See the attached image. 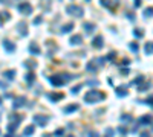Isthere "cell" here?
Here are the masks:
<instances>
[{
	"label": "cell",
	"mask_w": 153,
	"mask_h": 137,
	"mask_svg": "<svg viewBox=\"0 0 153 137\" xmlns=\"http://www.w3.org/2000/svg\"><path fill=\"white\" fill-rule=\"evenodd\" d=\"M72 78H74V75H69V73H60V75H52L49 78V82L54 87H60V85L65 84V82L70 81Z\"/></svg>",
	"instance_id": "1"
},
{
	"label": "cell",
	"mask_w": 153,
	"mask_h": 137,
	"mask_svg": "<svg viewBox=\"0 0 153 137\" xmlns=\"http://www.w3.org/2000/svg\"><path fill=\"white\" fill-rule=\"evenodd\" d=\"M106 98V95L103 93V91H98V90H91L87 91L86 96H84V100L87 104H95V102H100V100H103Z\"/></svg>",
	"instance_id": "2"
},
{
	"label": "cell",
	"mask_w": 153,
	"mask_h": 137,
	"mask_svg": "<svg viewBox=\"0 0 153 137\" xmlns=\"http://www.w3.org/2000/svg\"><path fill=\"white\" fill-rule=\"evenodd\" d=\"M66 12L69 15H75V17H83L84 11H83V8L81 6H78V5H69L66 8Z\"/></svg>",
	"instance_id": "3"
},
{
	"label": "cell",
	"mask_w": 153,
	"mask_h": 137,
	"mask_svg": "<svg viewBox=\"0 0 153 137\" xmlns=\"http://www.w3.org/2000/svg\"><path fill=\"white\" fill-rule=\"evenodd\" d=\"M19 11H20L22 14H25V15H31L32 11H34V8H32V5L28 3V2H22V3L19 5Z\"/></svg>",
	"instance_id": "4"
},
{
	"label": "cell",
	"mask_w": 153,
	"mask_h": 137,
	"mask_svg": "<svg viewBox=\"0 0 153 137\" xmlns=\"http://www.w3.org/2000/svg\"><path fill=\"white\" fill-rule=\"evenodd\" d=\"M34 122L38 123L40 126H46V123L49 122V117L44 116V114H35L34 116Z\"/></svg>",
	"instance_id": "5"
},
{
	"label": "cell",
	"mask_w": 153,
	"mask_h": 137,
	"mask_svg": "<svg viewBox=\"0 0 153 137\" xmlns=\"http://www.w3.org/2000/svg\"><path fill=\"white\" fill-rule=\"evenodd\" d=\"M100 2H101V5H103L104 8H109V9H115L116 6H118L120 0H100Z\"/></svg>",
	"instance_id": "6"
},
{
	"label": "cell",
	"mask_w": 153,
	"mask_h": 137,
	"mask_svg": "<svg viewBox=\"0 0 153 137\" xmlns=\"http://www.w3.org/2000/svg\"><path fill=\"white\" fill-rule=\"evenodd\" d=\"M138 125H142V126L152 125V114H144V116H141L139 121H138Z\"/></svg>",
	"instance_id": "7"
},
{
	"label": "cell",
	"mask_w": 153,
	"mask_h": 137,
	"mask_svg": "<svg viewBox=\"0 0 153 137\" xmlns=\"http://www.w3.org/2000/svg\"><path fill=\"white\" fill-rule=\"evenodd\" d=\"M17 31H19V34H20L22 37H26V35H28V24L23 23V22H20L19 24H17Z\"/></svg>",
	"instance_id": "8"
},
{
	"label": "cell",
	"mask_w": 153,
	"mask_h": 137,
	"mask_svg": "<svg viewBox=\"0 0 153 137\" xmlns=\"http://www.w3.org/2000/svg\"><path fill=\"white\" fill-rule=\"evenodd\" d=\"M48 98L52 100V102H58L60 99H65V93H61V91H57V93H49Z\"/></svg>",
	"instance_id": "9"
},
{
	"label": "cell",
	"mask_w": 153,
	"mask_h": 137,
	"mask_svg": "<svg viewBox=\"0 0 153 137\" xmlns=\"http://www.w3.org/2000/svg\"><path fill=\"white\" fill-rule=\"evenodd\" d=\"M25 104H26V98L20 96V98H17V99H14V102H12V108H14V110H17V108H20V107H23Z\"/></svg>",
	"instance_id": "10"
},
{
	"label": "cell",
	"mask_w": 153,
	"mask_h": 137,
	"mask_svg": "<svg viewBox=\"0 0 153 137\" xmlns=\"http://www.w3.org/2000/svg\"><path fill=\"white\" fill-rule=\"evenodd\" d=\"M92 46H94V47H96V49H101L103 46H104V40H103V37H101V35L95 37L94 41H92Z\"/></svg>",
	"instance_id": "11"
},
{
	"label": "cell",
	"mask_w": 153,
	"mask_h": 137,
	"mask_svg": "<svg viewBox=\"0 0 153 137\" xmlns=\"http://www.w3.org/2000/svg\"><path fill=\"white\" fill-rule=\"evenodd\" d=\"M70 44L72 46H80V44H83V37L81 35H74V37H70Z\"/></svg>",
	"instance_id": "12"
},
{
	"label": "cell",
	"mask_w": 153,
	"mask_h": 137,
	"mask_svg": "<svg viewBox=\"0 0 153 137\" xmlns=\"http://www.w3.org/2000/svg\"><path fill=\"white\" fill-rule=\"evenodd\" d=\"M86 70L87 72H92V73H95L96 70H98V62L94 60V61H91V62H87L86 64Z\"/></svg>",
	"instance_id": "13"
},
{
	"label": "cell",
	"mask_w": 153,
	"mask_h": 137,
	"mask_svg": "<svg viewBox=\"0 0 153 137\" xmlns=\"http://www.w3.org/2000/svg\"><path fill=\"white\" fill-rule=\"evenodd\" d=\"M78 108H80V105H78V104H69L67 107H65V110H63V111H65L66 114H70V113L77 111Z\"/></svg>",
	"instance_id": "14"
},
{
	"label": "cell",
	"mask_w": 153,
	"mask_h": 137,
	"mask_svg": "<svg viewBox=\"0 0 153 137\" xmlns=\"http://www.w3.org/2000/svg\"><path fill=\"white\" fill-rule=\"evenodd\" d=\"M3 47L6 49V52H14L15 50V44L9 40H3Z\"/></svg>",
	"instance_id": "15"
},
{
	"label": "cell",
	"mask_w": 153,
	"mask_h": 137,
	"mask_svg": "<svg viewBox=\"0 0 153 137\" xmlns=\"http://www.w3.org/2000/svg\"><path fill=\"white\" fill-rule=\"evenodd\" d=\"M115 91H116V95H118L120 98H125V96L129 95V90L125 88L124 85H121V87H116V90H115Z\"/></svg>",
	"instance_id": "16"
},
{
	"label": "cell",
	"mask_w": 153,
	"mask_h": 137,
	"mask_svg": "<svg viewBox=\"0 0 153 137\" xmlns=\"http://www.w3.org/2000/svg\"><path fill=\"white\" fill-rule=\"evenodd\" d=\"M83 27H84L86 34H92V32L95 31V24H94V23H91V22H86V23L83 24Z\"/></svg>",
	"instance_id": "17"
},
{
	"label": "cell",
	"mask_w": 153,
	"mask_h": 137,
	"mask_svg": "<svg viewBox=\"0 0 153 137\" xmlns=\"http://www.w3.org/2000/svg\"><path fill=\"white\" fill-rule=\"evenodd\" d=\"M29 52H31L32 55H38V53H40V47H38V44L32 41V43L29 44Z\"/></svg>",
	"instance_id": "18"
},
{
	"label": "cell",
	"mask_w": 153,
	"mask_h": 137,
	"mask_svg": "<svg viewBox=\"0 0 153 137\" xmlns=\"http://www.w3.org/2000/svg\"><path fill=\"white\" fill-rule=\"evenodd\" d=\"M19 128V122H11L9 125H8V134H14L15 133V130Z\"/></svg>",
	"instance_id": "19"
},
{
	"label": "cell",
	"mask_w": 153,
	"mask_h": 137,
	"mask_svg": "<svg viewBox=\"0 0 153 137\" xmlns=\"http://www.w3.org/2000/svg\"><path fill=\"white\" fill-rule=\"evenodd\" d=\"M11 18V14L9 12H6V11H3V12H0V23H5V22H8Z\"/></svg>",
	"instance_id": "20"
},
{
	"label": "cell",
	"mask_w": 153,
	"mask_h": 137,
	"mask_svg": "<svg viewBox=\"0 0 153 137\" xmlns=\"http://www.w3.org/2000/svg\"><path fill=\"white\" fill-rule=\"evenodd\" d=\"M72 29H74V23H66L65 26L61 27V34H67V32H70Z\"/></svg>",
	"instance_id": "21"
},
{
	"label": "cell",
	"mask_w": 153,
	"mask_h": 137,
	"mask_svg": "<svg viewBox=\"0 0 153 137\" xmlns=\"http://www.w3.org/2000/svg\"><path fill=\"white\" fill-rule=\"evenodd\" d=\"M144 52H146V55H152V52H153V43L152 41H147L146 43V46H144Z\"/></svg>",
	"instance_id": "22"
},
{
	"label": "cell",
	"mask_w": 153,
	"mask_h": 137,
	"mask_svg": "<svg viewBox=\"0 0 153 137\" xmlns=\"http://www.w3.org/2000/svg\"><path fill=\"white\" fill-rule=\"evenodd\" d=\"M23 66L26 67V69H34V67H37V62H35V61H32V60H28V61H25L23 62Z\"/></svg>",
	"instance_id": "23"
},
{
	"label": "cell",
	"mask_w": 153,
	"mask_h": 137,
	"mask_svg": "<svg viewBox=\"0 0 153 137\" xmlns=\"http://www.w3.org/2000/svg\"><path fill=\"white\" fill-rule=\"evenodd\" d=\"M144 81H146V78H144L142 75H139V76H136V78H135V79L132 81V84H130V85H139L141 82H144Z\"/></svg>",
	"instance_id": "24"
},
{
	"label": "cell",
	"mask_w": 153,
	"mask_h": 137,
	"mask_svg": "<svg viewBox=\"0 0 153 137\" xmlns=\"http://www.w3.org/2000/svg\"><path fill=\"white\" fill-rule=\"evenodd\" d=\"M34 131H35V126H34V125H29V126H26V128H25L23 136H31Z\"/></svg>",
	"instance_id": "25"
},
{
	"label": "cell",
	"mask_w": 153,
	"mask_h": 137,
	"mask_svg": "<svg viewBox=\"0 0 153 137\" xmlns=\"http://www.w3.org/2000/svg\"><path fill=\"white\" fill-rule=\"evenodd\" d=\"M25 79H26V82H28V84L31 85V84H32V82H34V79H35V75H34V73H32V72H29V73H28V75H25Z\"/></svg>",
	"instance_id": "26"
},
{
	"label": "cell",
	"mask_w": 153,
	"mask_h": 137,
	"mask_svg": "<svg viewBox=\"0 0 153 137\" xmlns=\"http://www.w3.org/2000/svg\"><path fill=\"white\" fill-rule=\"evenodd\" d=\"M3 76H5L6 79H14V76H15V70H6V72L3 73Z\"/></svg>",
	"instance_id": "27"
},
{
	"label": "cell",
	"mask_w": 153,
	"mask_h": 137,
	"mask_svg": "<svg viewBox=\"0 0 153 137\" xmlns=\"http://www.w3.org/2000/svg\"><path fill=\"white\" fill-rule=\"evenodd\" d=\"M150 85H152V82L149 81V82H146V84H139L138 85V90L139 91H146V90H149L150 88Z\"/></svg>",
	"instance_id": "28"
},
{
	"label": "cell",
	"mask_w": 153,
	"mask_h": 137,
	"mask_svg": "<svg viewBox=\"0 0 153 137\" xmlns=\"http://www.w3.org/2000/svg\"><path fill=\"white\" fill-rule=\"evenodd\" d=\"M22 121H23V116L15 114V113H14V114H11V122H19V123H20Z\"/></svg>",
	"instance_id": "29"
},
{
	"label": "cell",
	"mask_w": 153,
	"mask_h": 137,
	"mask_svg": "<svg viewBox=\"0 0 153 137\" xmlns=\"http://www.w3.org/2000/svg\"><path fill=\"white\" fill-rule=\"evenodd\" d=\"M132 121H133L132 114H123L121 116V122H132Z\"/></svg>",
	"instance_id": "30"
},
{
	"label": "cell",
	"mask_w": 153,
	"mask_h": 137,
	"mask_svg": "<svg viewBox=\"0 0 153 137\" xmlns=\"http://www.w3.org/2000/svg\"><path fill=\"white\" fill-rule=\"evenodd\" d=\"M81 87H83V85H75V87H72V88H70V93H72V95H77L78 91L81 90Z\"/></svg>",
	"instance_id": "31"
},
{
	"label": "cell",
	"mask_w": 153,
	"mask_h": 137,
	"mask_svg": "<svg viewBox=\"0 0 153 137\" xmlns=\"http://www.w3.org/2000/svg\"><path fill=\"white\" fill-rule=\"evenodd\" d=\"M130 49H132V52H135V53H136V52H138V49H139L138 43H130Z\"/></svg>",
	"instance_id": "32"
},
{
	"label": "cell",
	"mask_w": 153,
	"mask_h": 137,
	"mask_svg": "<svg viewBox=\"0 0 153 137\" xmlns=\"http://www.w3.org/2000/svg\"><path fill=\"white\" fill-rule=\"evenodd\" d=\"M152 12H153V9H152V8H147L146 11H144V17H146V18L149 17V18H150V17H152Z\"/></svg>",
	"instance_id": "33"
},
{
	"label": "cell",
	"mask_w": 153,
	"mask_h": 137,
	"mask_svg": "<svg viewBox=\"0 0 153 137\" xmlns=\"http://www.w3.org/2000/svg\"><path fill=\"white\" fill-rule=\"evenodd\" d=\"M133 34H135V35H136V37H138V38H141V37L144 35V32H142V29H135V31H133Z\"/></svg>",
	"instance_id": "34"
},
{
	"label": "cell",
	"mask_w": 153,
	"mask_h": 137,
	"mask_svg": "<svg viewBox=\"0 0 153 137\" xmlns=\"http://www.w3.org/2000/svg\"><path fill=\"white\" fill-rule=\"evenodd\" d=\"M115 57H116V52H112V53H109L106 57V60H109V61H113L115 60Z\"/></svg>",
	"instance_id": "35"
},
{
	"label": "cell",
	"mask_w": 153,
	"mask_h": 137,
	"mask_svg": "<svg viewBox=\"0 0 153 137\" xmlns=\"http://www.w3.org/2000/svg\"><path fill=\"white\" fill-rule=\"evenodd\" d=\"M63 134H65V130H63V128H57L55 133H54V136H63Z\"/></svg>",
	"instance_id": "36"
},
{
	"label": "cell",
	"mask_w": 153,
	"mask_h": 137,
	"mask_svg": "<svg viewBox=\"0 0 153 137\" xmlns=\"http://www.w3.org/2000/svg\"><path fill=\"white\" fill-rule=\"evenodd\" d=\"M41 2H43V3H41V6H43L44 9H48V5L51 6V0H41Z\"/></svg>",
	"instance_id": "37"
},
{
	"label": "cell",
	"mask_w": 153,
	"mask_h": 137,
	"mask_svg": "<svg viewBox=\"0 0 153 137\" xmlns=\"http://www.w3.org/2000/svg\"><path fill=\"white\" fill-rule=\"evenodd\" d=\"M0 3H3V5H8V6H11L14 3V0H0Z\"/></svg>",
	"instance_id": "38"
},
{
	"label": "cell",
	"mask_w": 153,
	"mask_h": 137,
	"mask_svg": "<svg viewBox=\"0 0 153 137\" xmlns=\"http://www.w3.org/2000/svg\"><path fill=\"white\" fill-rule=\"evenodd\" d=\"M41 22H43L41 17H35V18H34V24H40Z\"/></svg>",
	"instance_id": "39"
},
{
	"label": "cell",
	"mask_w": 153,
	"mask_h": 137,
	"mask_svg": "<svg viewBox=\"0 0 153 137\" xmlns=\"http://www.w3.org/2000/svg\"><path fill=\"white\" fill-rule=\"evenodd\" d=\"M118 131H120V133H121V134H127V128H124V126H123V125H121V126H120V128H118Z\"/></svg>",
	"instance_id": "40"
},
{
	"label": "cell",
	"mask_w": 153,
	"mask_h": 137,
	"mask_svg": "<svg viewBox=\"0 0 153 137\" xmlns=\"http://www.w3.org/2000/svg\"><path fill=\"white\" fill-rule=\"evenodd\" d=\"M86 84H87V85H98L100 82H98V81H87Z\"/></svg>",
	"instance_id": "41"
},
{
	"label": "cell",
	"mask_w": 153,
	"mask_h": 137,
	"mask_svg": "<svg viewBox=\"0 0 153 137\" xmlns=\"http://www.w3.org/2000/svg\"><path fill=\"white\" fill-rule=\"evenodd\" d=\"M106 134H107V136H113V130H112V128H107V130H106Z\"/></svg>",
	"instance_id": "42"
},
{
	"label": "cell",
	"mask_w": 153,
	"mask_h": 137,
	"mask_svg": "<svg viewBox=\"0 0 153 137\" xmlns=\"http://www.w3.org/2000/svg\"><path fill=\"white\" fill-rule=\"evenodd\" d=\"M133 5H135V8H139V6H141V0H135Z\"/></svg>",
	"instance_id": "43"
},
{
	"label": "cell",
	"mask_w": 153,
	"mask_h": 137,
	"mask_svg": "<svg viewBox=\"0 0 153 137\" xmlns=\"http://www.w3.org/2000/svg\"><path fill=\"white\" fill-rule=\"evenodd\" d=\"M123 64H124V66H129V64H130V61H129L127 58H124V60H123Z\"/></svg>",
	"instance_id": "44"
},
{
	"label": "cell",
	"mask_w": 153,
	"mask_h": 137,
	"mask_svg": "<svg viewBox=\"0 0 153 137\" xmlns=\"http://www.w3.org/2000/svg\"><path fill=\"white\" fill-rule=\"evenodd\" d=\"M146 104H147L149 107H152V96H150V98H149V99L146 100Z\"/></svg>",
	"instance_id": "45"
},
{
	"label": "cell",
	"mask_w": 153,
	"mask_h": 137,
	"mask_svg": "<svg viewBox=\"0 0 153 137\" xmlns=\"http://www.w3.org/2000/svg\"><path fill=\"white\" fill-rule=\"evenodd\" d=\"M0 88H6V84H3V82H0Z\"/></svg>",
	"instance_id": "46"
},
{
	"label": "cell",
	"mask_w": 153,
	"mask_h": 137,
	"mask_svg": "<svg viewBox=\"0 0 153 137\" xmlns=\"http://www.w3.org/2000/svg\"><path fill=\"white\" fill-rule=\"evenodd\" d=\"M0 105H2V98H0Z\"/></svg>",
	"instance_id": "47"
},
{
	"label": "cell",
	"mask_w": 153,
	"mask_h": 137,
	"mask_svg": "<svg viewBox=\"0 0 153 137\" xmlns=\"http://www.w3.org/2000/svg\"><path fill=\"white\" fill-rule=\"evenodd\" d=\"M86 2H91V0H86Z\"/></svg>",
	"instance_id": "48"
}]
</instances>
